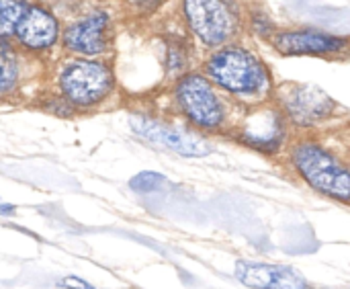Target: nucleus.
<instances>
[{
    "instance_id": "1",
    "label": "nucleus",
    "mask_w": 350,
    "mask_h": 289,
    "mask_svg": "<svg viewBox=\"0 0 350 289\" xmlns=\"http://www.w3.org/2000/svg\"><path fill=\"white\" fill-rule=\"evenodd\" d=\"M207 76L232 95L248 97L267 90V68L244 47H224L215 51L205 64Z\"/></svg>"
},
{
    "instance_id": "2",
    "label": "nucleus",
    "mask_w": 350,
    "mask_h": 289,
    "mask_svg": "<svg viewBox=\"0 0 350 289\" xmlns=\"http://www.w3.org/2000/svg\"><path fill=\"white\" fill-rule=\"evenodd\" d=\"M299 175L320 193L338 201L350 199V171L316 142H304L293 150Z\"/></svg>"
},
{
    "instance_id": "3",
    "label": "nucleus",
    "mask_w": 350,
    "mask_h": 289,
    "mask_svg": "<svg viewBox=\"0 0 350 289\" xmlns=\"http://www.w3.org/2000/svg\"><path fill=\"white\" fill-rule=\"evenodd\" d=\"M64 97L76 107H90L103 101L113 88V72L98 60H74L59 74Z\"/></svg>"
},
{
    "instance_id": "4",
    "label": "nucleus",
    "mask_w": 350,
    "mask_h": 289,
    "mask_svg": "<svg viewBox=\"0 0 350 289\" xmlns=\"http://www.w3.org/2000/svg\"><path fill=\"white\" fill-rule=\"evenodd\" d=\"M185 14L191 29L205 45L226 43L238 25L230 0H185Z\"/></svg>"
},
{
    "instance_id": "5",
    "label": "nucleus",
    "mask_w": 350,
    "mask_h": 289,
    "mask_svg": "<svg viewBox=\"0 0 350 289\" xmlns=\"http://www.w3.org/2000/svg\"><path fill=\"white\" fill-rule=\"evenodd\" d=\"M176 99L195 125L215 129L224 123V105L205 76L187 74L176 86Z\"/></svg>"
},
{
    "instance_id": "6",
    "label": "nucleus",
    "mask_w": 350,
    "mask_h": 289,
    "mask_svg": "<svg viewBox=\"0 0 350 289\" xmlns=\"http://www.w3.org/2000/svg\"><path fill=\"white\" fill-rule=\"evenodd\" d=\"M129 125L139 138H144L156 146H164L180 156H189V158L197 156L199 158V156L209 154V150H211L207 146V142L197 138L195 134L172 127L168 123H162V121H156L150 117H131Z\"/></svg>"
},
{
    "instance_id": "7",
    "label": "nucleus",
    "mask_w": 350,
    "mask_h": 289,
    "mask_svg": "<svg viewBox=\"0 0 350 289\" xmlns=\"http://www.w3.org/2000/svg\"><path fill=\"white\" fill-rule=\"evenodd\" d=\"M281 105L285 113L297 125H314L316 121L328 117L332 113V99L320 90L318 86L310 84H287L281 90Z\"/></svg>"
},
{
    "instance_id": "8",
    "label": "nucleus",
    "mask_w": 350,
    "mask_h": 289,
    "mask_svg": "<svg viewBox=\"0 0 350 289\" xmlns=\"http://www.w3.org/2000/svg\"><path fill=\"white\" fill-rule=\"evenodd\" d=\"M236 279L252 289H308V281L285 265L240 261L236 265Z\"/></svg>"
},
{
    "instance_id": "9",
    "label": "nucleus",
    "mask_w": 350,
    "mask_h": 289,
    "mask_svg": "<svg viewBox=\"0 0 350 289\" xmlns=\"http://www.w3.org/2000/svg\"><path fill=\"white\" fill-rule=\"evenodd\" d=\"M107 31L109 14L105 10H94L66 29L64 45L80 55H96L107 47Z\"/></svg>"
},
{
    "instance_id": "10",
    "label": "nucleus",
    "mask_w": 350,
    "mask_h": 289,
    "mask_svg": "<svg viewBox=\"0 0 350 289\" xmlns=\"http://www.w3.org/2000/svg\"><path fill=\"white\" fill-rule=\"evenodd\" d=\"M57 33H59V27L53 14H49L47 10L39 6H29L14 31L21 45L33 51L51 47L57 39Z\"/></svg>"
},
{
    "instance_id": "11",
    "label": "nucleus",
    "mask_w": 350,
    "mask_h": 289,
    "mask_svg": "<svg viewBox=\"0 0 350 289\" xmlns=\"http://www.w3.org/2000/svg\"><path fill=\"white\" fill-rule=\"evenodd\" d=\"M347 45L345 39L322 33V31H285L275 37V47L285 55H301V53H334Z\"/></svg>"
},
{
    "instance_id": "12",
    "label": "nucleus",
    "mask_w": 350,
    "mask_h": 289,
    "mask_svg": "<svg viewBox=\"0 0 350 289\" xmlns=\"http://www.w3.org/2000/svg\"><path fill=\"white\" fill-rule=\"evenodd\" d=\"M244 142L258 150H275L283 140V117L277 109H256L242 125Z\"/></svg>"
},
{
    "instance_id": "13",
    "label": "nucleus",
    "mask_w": 350,
    "mask_h": 289,
    "mask_svg": "<svg viewBox=\"0 0 350 289\" xmlns=\"http://www.w3.org/2000/svg\"><path fill=\"white\" fill-rule=\"evenodd\" d=\"M29 6H25L23 0H2L0 4V14H2V35L4 39L16 31L21 18L25 16Z\"/></svg>"
},
{
    "instance_id": "14",
    "label": "nucleus",
    "mask_w": 350,
    "mask_h": 289,
    "mask_svg": "<svg viewBox=\"0 0 350 289\" xmlns=\"http://www.w3.org/2000/svg\"><path fill=\"white\" fill-rule=\"evenodd\" d=\"M2 92H8L14 84H16V78H18V68H16V60L6 43V39H2Z\"/></svg>"
},
{
    "instance_id": "15",
    "label": "nucleus",
    "mask_w": 350,
    "mask_h": 289,
    "mask_svg": "<svg viewBox=\"0 0 350 289\" xmlns=\"http://www.w3.org/2000/svg\"><path fill=\"white\" fill-rule=\"evenodd\" d=\"M166 183V179L158 173H139L137 177H133L129 181V187L137 193H150L156 191L158 187H162Z\"/></svg>"
},
{
    "instance_id": "16",
    "label": "nucleus",
    "mask_w": 350,
    "mask_h": 289,
    "mask_svg": "<svg viewBox=\"0 0 350 289\" xmlns=\"http://www.w3.org/2000/svg\"><path fill=\"white\" fill-rule=\"evenodd\" d=\"M59 286H64V288L68 289H94L92 286H88L86 281L78 279V277H66V279L59 281Z\"/></svg>"
},
{
    "instance_id": "17",
    "label": "nucleus",
    "mask_w": 350,
    "mask_h": 289,
    "mask_svg": "<svg viewBox=\"0 0 350 289\" xmlns=\"http://www.w3.org/2000/svg\"><path fill=\"white\" fill-rule=\"evenodd\" d=\"M160 2H162V0H129V4L135 6V8L142 10V12H150V10L156 8Z\"/></svg>"
}]
</instances>
